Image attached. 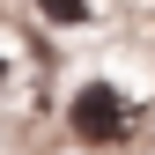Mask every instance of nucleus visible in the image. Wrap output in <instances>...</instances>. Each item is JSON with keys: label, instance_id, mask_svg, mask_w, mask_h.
<instances>
[{"label": "nucleus", "instance_id": "obj_1", "mask_svg": "<svg viewBox=\"0 0 155 155\" xmlns=\"http://www.w3.org/2000/svg\"><path fill=\"white\" fill-rule=\"evenodd\" d=\"M67 118H74V140H81V148H118L126 133H133V104H126L118 89H104V81H96V89L74 96V111H67Z\"/></svg>", "mask_w": 155, "mask_h": 155}, {"label": "nucleus", "instance_id": "obj_3", "mask_svg": "<svg viewBox=\"0 0 155 155\" xmlns=\"http://www.w3.org/2000/svg\"><path fill=\"white\" fill-rule=\"evenodd\" d=\"M0 89H8V67H0Z\"/></svg>", "mask_w": 155, "mask_h": 155}, {"label": "nucleus", "instance_id": "obj_2", "mask_svg": "<svg viewBox=\"0 0 155 155\" xmlns=\"http://www.w3.org/2000/svg\"><path fill=\"white\" fill-rule=\"evenodd\" d=\"M37 8H45V22H59V30H81L96 8H104V0H37Z\"/></svg>", "mask_w": 155, "mask_h": 155}]
</instances>
